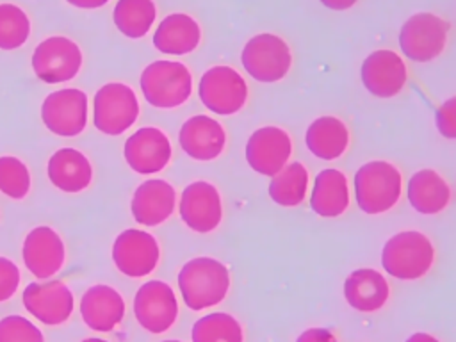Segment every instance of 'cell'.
<instances>
[{
	"mask_svg": "<svg viewBox=\"0 0 456 342\" xmlns=\"http://www.w3.org/2000/svg\"><path fill=\"white\" fill-rule=\"evenodd\" d=\"M178 289L183 303L194 310L219 305L230 290V271L212 256H196L185 262L178 273Z\"/></svg>",
	"mask_w": 456,
	"mask_h": 342,
	"instance_id": "1",
	"label": "cell"
},
{
	"mask_svg": "<svg viewBox=\"0 0 456 342\" xmlns=\"http://www.w3.org/2000/svg\"><path fill=\"white\" fill-rule=\"evenodd\" d=\"M354 200L363 214L378 216L394 208L403 192L401 171L388 160H370L354 173Z\"/></svg>",
	"mask_w": 456,
	"mask_h": 342,
	"instance_id": "2",
	"label": "cell"
},
{
	"mask_svg": "<svg viewBox=\"0 0 456 342\" xmlns=\"http://www.w3.org/2000/svg\"><path fill=\"white\" fill-rule=\"evenodd\" d=\"M435 256V246L428 235L417 230H404L385 242L381 265L392 278L413 281L431 271Z\"/></svg>",
	"mask_w": 456,
	"mask_h": 342,
	"instance_id": "3",
	"label": "cell"
},
{
	"mask_svg": "<svg viewBox=\"0 0 456 342\" xmlns=\"http://www.w3.org/2000/svg\"><path fill=\"white\" fill-rule=\"evenodd\" d=\"M144 100L157 109H175L183 105L192 93V75L178 61H155L141 73Z\"/></svg>",
	"mask_w": 456,
	"mask_h": 342,
	"instance_id": "4",
	"label": "cell"
},
{
	"mask_svg": "<svg viewBox=\"0 0 456 342\" xmlns=\"http://www.w3.org/2000/svg\"><path fill=\"white\" fill-rule=\"evenodd\" d=\"M240 62L251 78L273 84L285 78L290 71L292 52L283 37L262 32L248 39L240 53Z\"/></svg>",
	"mask_w": 456,
	"mask_h": 342,
	"instance_id": "5",
	"label": "cell"
},
{
	"mask_svg": "<svg viewBox=\"0 0 456 342\" xmlns=\"http://www.w3.org/2000/svg\"><path fill=\"white\" fill-rule=\"evenodd\" d=\"M451 23L435 12L411 14L399 30L401 52L415 62L436 59L447 45Z\"/></svg>",
	"mask_w": 456,
	"mask_h": 342,
	"instance_id": "6",
	"label": "cell"
},
{
	"mask_svg": "<svg viewBox=\"0 0 456 342\" xmlns=\"http://www.w3.org/2000/svg\"><path fill=\"white\" fill-rule=\"evenodd\" d=\"M201 103L214 114L232 116L237 114L248 102V84L244 77L232 66L208 68L198 86Z\"/></svg>",
	"mask_w": 456,
	"mask_h": 342,
	"instance_id": "7",
	"label": "cell"
},
{
	"mask_svg": "<svg viewBox=\"0 0 456 342\" xmlns=\"http://www.w3.org/2000/svg\"><path fill=\"white\" fill-rule=\"evenodd\" d=\"M94 126L107 135H119L130 128L139 116V103L132 87L110 82L100 87L93 105Z\"/></svg>",
	"mask_w": 456,
	"mask_h": 342,
	"instance_id": "8",
	"label": "cell"
},
{
	"mask_svg": "<svg viewBox=\"0 0 456 342\" xmlns=\"http://www.w3.org/2000/svg\"><path fill=\"white\" fill-rule=\"evenodd\" d=\"M82 66L78 45L68 37L53 36L41 41L32 53V69L46 84L71 80Z\"/></svg>",
	"mask_w": 456,
	"mask_h": 342,
	"instance_id": "9",
	"label": "cell"
},
{
	"mask_svg": "<svg viewBox=\"0 0 456 342\" xmlns=\"http://www.w3.org/2000/svg\"><path fill=\"white\" fill-rule=\"evenodd\" d=\"M134 314L146 331H167L178 317V301L173 289L160 280L142 283L134 297Z\"/></svg>",
	"mask_w": 456,
	"mask_h": 342,
	"instance_id": "10",
	"label": "cell"
},
{
	"mask_svg": "<svg viewBox=\"0 0 456 342\" xmlns=\"http://www.w3.org/2000/svg\"><path fill=\"white\" fill-rule=\"evenodd\" d=\"M45 126L61 137L78 135L87 123V96L80 89L66 87L50 93L41 105Z\"/></svg>",
	"mask_w": 456,
	"mask_h": 342,
	"instance_id": "11",
	"label": "cell"
},
{
	"mask_svg": "<svg viewBox=\"0 0 456 342\" xmlns=\"http://www.w3.org/2000/svg\"><path fill=\"white\" fill-rule=\"evenodd\" d=\"M244 153L253 171L264 176H274L292 157V139L280 126H260L249 135Z\"/></svg>",
	"mask_w": 456,
	"mask_h": 342,
	"instance_id": "12",
	"label": "cell"
},
{
	"mask_svg": "<svg viewBox=\"0 0 456 342\" xmlns=\"http://www.w3.org/2000/svg\"><path fill=\"white\" fill-rule=\"evenodd\" d=\"M363 87L376 98H392L403 91L408 80V69L399 53L394 50L370 52L360 68Z\"/></svg>",
	"mask_w": 456,
	"mask_h": 342,
	"instance_id": "13",
	"label": "cell"
},
{
	"mask_svg": "<svg viewBox=\"0 0 456 342\" xmlns=\"http://www.w3.org/2000/svg\"><path fill=\"white\" fill-rule=\"evenodd\" d=\"M178 212L182 221L198 233L214 232L223 219L221 194L210 182L189 183L180 196Z\"/></svg>",
	"mask_w": 456,
	"mask_h": 342,
	"instance_id": "14",
	"label": "cell"
},
{
	"mask_svg": "<svg viewBox=\"0 0 456 342\" xmlns=\"http://www.w3.org/2000/svg\"><path fill=\"white\" fill-rule=\"evenodd\" d=\"M159 256L160 249L157 239L144 230L128 228L116 237L112 246V260L116 267L130 278L150 274L157 267Z\"/></svg>",
	"mask_w": 456,
	"mask_h": 342,
	"instance_id": "15",
	"label": "cell"
},
{
	"mask_svg": "<svg viewBox=\"0 0 456 342\" xmlns=\"http://www.w3.org/2000/svg\"><path fill=\"white\" fill-rule=\"evenodd\" d=\"M125 160L141 175L162 171L171 160V142L167 135L155 126H142L125 141Z\"/></svg>",
	"mask_w": 456,
	"mask_h": 342,
	"instance_id": "16",
	"label": "cell"
},
{
	"mask_svg": "<svg viewBox=\"0 0 456 342\" xmlns=\"http://www.w3.org/2000/svg\"><path fill=\"white\" fill-rule=\"evenodd\" d=\"M23 305L37 321L48 326L62 324L73 312L71 290L57 280L37 283L32 281L23 290Z\"/></svg>",
	"mask_w": 456,
	"mask_h": 342,
	"instance_id": "17",
	"label": "cell"
},
{
	"mask_svg": "<svg viewBox=\"0 0 456 342\" xmlns=\"http://www.w3.org/2000/svg\"><path fill=\"white\" fill-rule=\"evenodd\" d=\"M182 150L194 160H214L226 146V132L223 125L205 114L189 118L178 134Z\"/></svg>",
	"mask_w": 456,
	"mask_h": 342,
	"instance_id": "18",
	"label": "cell"
},
{
	"mask_svg": "<svg viewBox=\"0 0 456 342\" xmlns=\"http://www.w3.org/2000/svg\"><path fill=\"white\" fill-rule=\"evenodd\" d=\"M23 262L36 278L53 276L64 264V244L50 226H36L23 242Z\"/></svg>",
	"mask_w": 456,
	"mask_h": 342,
	"instance_id": "19",
	"label": "cell"
},
{
	"mask_svg": "<svg viewBox=\"0 0 456 342\" xmlns=\"http://www.w3.org/2000/svg\"><path fill=\"white\" fill-rule=\"evenodd\" d=\"M176 192L166 180H146L142 182L132 198L130 208L134 219L142 226H157L169 219L175 210Z\"/></svg>",
	"mask_w": 456,
	"mask_h": 342,
	"instance_id": "20",
	"label": "cell"
},
{
	"mask_svg": "<svg viewBox=\"0 0 456 342\" xmlns=\"http://www.w3.org/2000/svg\"><path fill=\"white\" fill-rule=\"evenodd\" d=\"M344 297L356 312L372 314L383 308L388 301L390 285L379 271L372 267H360L346 278Z\"/></svg>",
	"mask_w": 456,
	"mask_h": 342,
	"instance_id": "21",
	"label": "cell"
},
{
	"mask_svg": "<svg viewBox=\"0 0 456 342\" xmlns=\"http://www.w3.org/2000/svg\"><path fill=\"white\" fill-rule=\"evenodd\" d=\"M84 322L96 331H110L125 315V301L118 290L109 285H93L80 301Z\"/></svg>",
	"mask_w": 456,
	"mask_h": 342,
	"instance_id": "22",
	"label": "cell"
},
{
	"mask_svg": "<svg viewBox=\"0 0 456 342\" xmlns=\"http://www.w3.org/2000/svg\"><path fill=\"white\" fill-rule=\"evenodd\" d=\"M406 196L410 205L424 216L440 214L451 201V185L435 169L415 171L406 185Z\"/></svg>",
	"mask_w": 456,
	"mask_h": 342,
	"instance_id": "23",
	"label": "cell"
},
{
	"mask_svg": "<svg viewBox=\"0 0 456 342\" xmlns=\"http://www.w3.org/2000/svg\"><path fill=\"white\" fill-rule=\"evenodd\" d=\"M200 41L201 28L198 21L185 12H173L166 16L153 34L155 48L167 55L191 53L198 48Z\"/></svg>",
	"mask_w": 456,
	"mask_h": 342,
	"instance_id": "24",
	"label": "cell"
},
{
	"mask_svg": "<svg viewBox=\"0 0 456 342\" xmlns=\"http://www.w3.org/2000/svg\"><path fill=\"white\" fill-rule=\"evenodd\" d=\"M349 128L337 116H321L314 119L305 134V144L310 153L321 160H337L349 148Z\"/></svg>",
	"mask_w": 456,
	"mask_h": 342,
	"instance_id": "25",
	"label": "cell"
},
{
	"mask_svg": "<svg viewBox=\"0 0 456 342\" xmlns=\"http://www.w3.org/2000/svg\"><path fill=\"white\" fill-rule=\"evenodd\" d=\"M310 208L319 217H338L349 208V185L340 169L328 167L317 173L310 192Z\"/></svg>",
	"mask_w": 456,
	"mask_h": 342,
	"instance_id": "26",
	"label": "cell"
},
{
	"mask_svg": "<svg viewBox=\"0 0 456 342\" xmlns=\"http://www.w3.org/2000/svg\"><path fill=\"white\" fill-rule=\"evenodd\" d=\"M50 182L64 192L84 191L93 178V169L87 157L75 148L57 150L46 167Z\"/></svg>",
	"mask_w": 456,
	"mask_h": 342,
	"instance_id": "27",
	"label": "cell"
},
{
	"mask_svg": "<svg viewBox=\"0 0 456 342\" xmlns=\"http://www.w3.org/2000/svg\"><path fill=\"white\" fill-rule=\"evenodd\" d=\"M308 189V169L301 162H289L281 171L271 176L267 192L280 207H297Z\"/></svg>",
	"mask_w": 456,
	"mask_h": 342,
	"instance_id": "28",
	"label": "cell"
},
{
	"mask_svg": "<svg viewBox=\"0 0 456 342\" xmlns=\"http://www.w3.org/2000/svg\"><path fill=\"white\" fill-rule=\"evenodd\" d=\"M155 16L153 0H118L112 14L118 30L132 39L142 37L151 28Z\"/></svg>",
	"mask_w": 456,
	"mask_h": 342,
	"instance_id": "29",
	"label": "cell"
},
{
	"mask_svg": "<svg viewBox=\"0 0 456 342\" xmlns=\"http://www.w3.org/2000/svg\"><path fill=\"white\" fill-rule=\"evenodd\" d=\"M191 338L192 342H244V331L233 315L212 312L192 324Z\"/></svg>",
	"mask_w": 456,
	"mask_h": 342,
	"instance_id": "30",
	"label": "cell"
},
{
	"mask_svg": "<svg viewBox=\"0 0 456 342\" xmlns=\"http://www.w3.org/2000/svg\"><path fill=\"white\" fill-rule=\"evenodd\" d=\"M30 34L28 16L14 4H0V48H20Z\"/></svg>",
	"mask_w": 456,
	"mask_h": 342,
	"instance_id": "31",
	"label": "cell"
},
{
	"mask_svg": "<svg viewBox=\"0 0 456 342\" xmlns=\"http://www.w3.org/2000/svg\"><path fill=\"white\" fill-rule=\"evenodd\" d=\"M30 189V173L27 166L11 155L0 157V191L12 198L21 200Z\"/></svg>",
	"mask_w": 456,
	"mask_h": 342,
	"instance_id": "32",
	"label": "cell"
},
{
	"mask_svg": "<svg viewBox=\"0 0 456 342\" xmlns=\"http://www.w3.org/2000/svg\"><path fill=\"white\" fill-rule=\"evenodd\" d=\"M0 342H45V338L28 319L9 315L0 319Z\"/></svg>",
	"mask_w": 456,
	"mask_h": 342,
	"instance_id": "33",
	"label": "cell"
},
{
	"mask_svg": "<svg viewBox=\"0 0 456 342\" xmlns=\"http://www.w3.org/2000/svg\"><path fill=\"white\" fill-rule=\"evenodd\" d=\"M435 125L442 137L456 139V96H451L438 107Z\"/></svg>",
	"mask_w": 456,
	"mask_h": 342,
	"instance_id": "34",
	"label": "cell"
},
{
	"mask_svg": "<svg viewBox=\"0 0 456 342\" xmlns=\"http://www.w3.org/2000/svg\"><path fill=\"white\" fill-rule=\"evenodd\" d=\"M20 285V269L5 256H0V301L12 297Z\"/></svg>",
	"mask_w": 456,
	"mask_h": 342,
	"instance_id": "35",
	"label": "cell"
},
{
	"mask_svg": "<svg viewBox=\"0 0 456 342\" xmlns=\"http://www.w3.org/2000/svg\"><path fill=\"white\" fill-rule=\"evenodd\" d=\"M296 342H338L337 337L326 330V328H308L305 330L297 338Z\"/></svg>",
	"mask_w": 456,
	"mask_h": 342,
	"instance_id": "36",
	"label": "cell"
},
{
	"mask_svg": "<svg viewBox=\"0 0 456 342\" xmlns=\"http://www.w3.org/2000/svg\"><path fill=\"white\" fill-rule=\"evenodd\" d=\"M324 7L331 9V11H347L349 7H353L358 0H319Z\"/></svg>",
	"mask_w": 456,
	"mask_h": 342,
	"instance_id": "37",
	"label": "cell"
},
{
	"mask_svg": "<svg viewBox=\"0 0 456 342\" xmlns=\"http://www.w3.org/2000/svg\"><path fill=\"white\" fill-rule=\"evenodd\" d=\"M66 2L80 9H96L100 5H105L109 0H66Z\"/></svg>",
	"mask_w": 456,
	"mask_h": 342,
	"instance_id": "38",
	"label": "cell"
},
{
	"mask_svg": "<svg viewBox=\"0 0 456 342\" xmlns=\"http://www.w3.org/2000/svg\"><path fill=\"white\" fill-rule=\"evenodd\" d=\"M404 342H440L436 337L426 333V331H417L413 335H410Z\"/></svg>",
	"mask_w": 456,
	"mask_h": 342,
	"instance_id": "39",
	"label": "cell"
},
{
	"mask_svg": "<svg viewBox=\"0 0 456 342\" xmlns=\"http://www.w3.org/2000/svg\"><path fill=\"white\" fill-rule=\"evenodd\" d=\"M82 342H107V340H103V338H86V340H82Z\"/></svg>",
	"mask_w": 456,
	"mask_h": 342,
	"instance_id": "40",
	"label": "cell"
},
{
	"mask_svg": "<svg viewBox=\"0 0 456 342\" xmlns=\"http://www.w3.org/2000/svg\"><path fill=\"white\" fill-rule=\"evenodd\" d=\"M162 342H180V340H162Z\"/></svg>",
	"mask_w": 456,
	"mask_h": 342,
	"instance_id": "41",
	"label": "cell"
}]
</instances>
